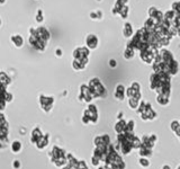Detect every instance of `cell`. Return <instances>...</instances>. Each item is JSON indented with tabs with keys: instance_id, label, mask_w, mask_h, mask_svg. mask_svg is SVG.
<instances>
[{
	"instance_id": "cell-1",
	"label": "cell",
	"mask_w": 180,
	"mask_h": 169,
	"mask_svg": "<svg viewBox=\"0 0 180 169\" xmlns=\"http://www.w3.org/2000/svg\"><path fill=\"white\" fill-rule=\"evenodd\" d=\"M152 63L153 72H163L169 76H175L178 72V62L175 60L172 53L164 49L158 51Z\"/></svg>"
},
{
	"instance_id": "cell-2",
	"label": "cell",
	"mask_w": 180,
	"mask_h": 169,
	"mask_svg": "<svg viewBox=\"0 0 180 169\" xmlns=\"http://www.w3.org/2000/svg\"><path fill=\"white\" fill-rule=\"evenodd\" d=\"M150 88L158 95L170 97L171 95V76L163 72H153L150 77Z\"/></svg>"
},
{
	"instance_id": "cell-3",
	"label": "cell",
	"mask_w": 180,
	"mask_h": 169,
	"mask_svg": "<svg viewBox=\"0 0 180 169\" xmlns=\"http://www.w3.org/2000/svg\"><path fill=\"white\" fill-rule=\"evenodd\" d=\"M49 40H50V33L45 27H37L31 29L29 43L34 49L38 51H44L46 49Z\"/></svg>"
},
{
	"instance_id": "cell-4",
	"label": "cell",
	"mask_w": 180,
	"mask_h": 169,
	"mask_svg": "<svg viewBox=\"0 0 180 169\" xmlns=\"http://www.w3.org/2000/svg\"><path fill=\"white\" fill-rule=\"evenodd\" d=\"M135 139L134 133H120L116 136V147L115 149L118 153L122 155H129L133 150V140Z\"/></svg>"
},
{
	"instance_id": "cell-5",
	"label": "cell",
	"mask_w": 180,
	"mask_h": 169,
	"mask_svg": "<svg viewBox=\"0 0 180 169\" xmlns=\"http://www.w3.org/2000/svg\"><path fill=\"white\" fill-rule=\"evenodd\" d=\"M89 49L88 47H78L73 51V61L72 67L74 70H83L89 61Z\"/></svg>"
},
{
	"instance_id": "cell-6",
	"label": "cell",
	"mask_w": 180,
	"mask_h": 169,
	"mask_svg": "<svg viewBox=\"0 0 180 169\" xmlns=\"http://www.w3.org/2000/svg\"><path fill=\"white\" fill-rule=\"evenodd\" d=\"M87 86L89 90H90V94H91L93 99L105 98L106 97V88H105V86L102 84V81L98 78H93L91 80H89V84Z\"/></svg>"
},
{
	"instance_id": "cell-7",
	"label": "cell",
	"mask_w": 180,
	"mask_h": 169,
	"mask_svg": "<svg viewBox=\"0 0 180 169\" xmlns=\"http://www.w3.org/2000/svg\"><path fill=\"white\" fill-rule=\"evenodd\" d=\"M137 113L139 115L141 116V118L143 121H153L157 118V112L154 111L151 106V104L148 103V102H140V105L137 107Z\"/></svg>"
},
{
	"instance_id": "cell-8",
	"label": "cell",
	"mask_w": 180,
	"mask_h": 169,
	"mask_svg": "<svg viewBox=\"0 0 180 169\" xmlns=\"http://www.w3.org/2000/svg\"><path fill=\"white\" fill-rule=\"evenodd\" d=\"M50 158H51L52 162L55 165L56 167H59V168L64 167L66 162H68L66 152L63 149L59 148V147H53L52 151L50 152Z\"/></svg>"
},
{
	"instance_id": "cell-9",
	"label": "cell",
	"mask_w": 180,
	"mask_h": 169,
	"mask_svg": "<svg viewBox=\"0 0 180 169\" xmlns=\"http://www.w3.org/2000/svg\"><path fill=\"white\" fill-rule=\"evenodd\" d=\"M11 84V79L5 72H0V112L4 111L6 107V93H7V87Z\"/></svg>"
},
{
	"instance_id": "cell-10",
	"label": "cell",
	"mask_w": 180,
	"mask_h": 169,
	"mask_svg": "<svg viewBox=\"0 0 180 169\" xmlns=\"http://www.w3.org/2000/svg\"><path fill=\"white\" fill-rule=\"evenodd\" d=\"M99 120V113H98L96 105H89L87 109L83 112L82 122L83 124H96Z\"/></svg>"
},
{
	"instance_id": "cell-11",
	"label": "cell",
	"mask_w": 180,
	"mask_h": 169,
	"mask_svg": "<svg viewBox=\"0 0 180 169\" xmlns=\"http://www.w3.org/2000/svg\"><path fill=\"white\" fill-rule=\"evenodd\" d=\"M140 52V58H141V60L144 62V63H146V64H151L154 60V58L157 55L158 53V50L157 49H153V47H144L142 49Z\"/></svg>"
},
{
	"instance_id": "cell-12",
	"label": "cell",
	"mask_w": 180,
	"mask_h": 169,
	"mask_svg": "<svg viewBox=\"0 0 180 169\" xmlns=\"http://www.w3.org/2000/svg\"><path fill=\"white\" fill-rule=\"evenodd\" d=\"M157 141H158L157 134H145V135H143V138L141 139V146L140 147L145 148V149L153 150V148L155 146Z\"/></svg>"
},
{
	"instance_id": "cell-13",
	"label": "cell",
	"mask_w": 180,
	"mask_h": 169,
	"mask_svg": "<svg viewBox=\"0 0 180 169\" xmlns=\"http://www.w3.org/2000/svg\"><path fill=\"white\" fill-rule=\"evenodd\" d=\"M53 104H54V98L53 97H47L45 95H41L40 96V105H41L42 109L45 113L51 112Z\"/></svg>"
},
{
	"instance_id": "cell-14",
	"label": "cell",
	"mask_w": 180,
	"mask_h": 169,
	"mask_svg": "<svg viewBox=\"0 0 180 169\" xmlns=\"http://www.w3.org/2000/svg\"><path fill=\"white\" fill-rule=\"evenodd\" d=\"M79 99L82 100V102H86V103H90L93 100V96L90 94V90L88 88L87 84H82L80 87V95H79Z\"/></svg>"
},
{
	"instance_id": "cell-15",
	"label": "cell",
	"mask_w": 180,
	"mask_h": 169,
	"mask_svg": "<svg viewBox=\"0 0 180 169\" xmlns=\"http://www.w3.org/2000/svg\"><path fill=\"white\" fill-rule=\"evenodd\" d=\"M98 38L96 35H93V34H89L86 38V44H87V47L88 49H90V50H93V49H96L98 46Z\"/></svg>"
},
{
	"instance_id": "cell-16",
	"label": "cell",
	"mask_w": 180,
	"mask_h": 169,
	"mask_svg": "<svg viewBox=\"0 0 180 169\" xmlns=\"http://www.w3.org/2000/svg\"><path fill=\"white\" fill-rule=\"evenodd\" d=\"M93 143H95V147L96 146H100V144H105V146H108L111 144V139L107 134H102V135H98L93 140Z\"/></svg>"
},
{
	"instance_id": "cell-17",
	"label": "cell",
	"mask_w": 180,
	"mask_h": 169,
	"mask_svg": "<svg viewBox=\"0 0 180 169\" xmlns=\"http://www.w3.org/2000/svg\"><path fill=\"white\" fill-rule=\"evenodd\" d=\"M49 143H50V135L49 134H45V135L43 134L41 139L38 140V142L35 144V147H36L38 150H43V149H45L49 146Z\"/></svg>"
},
{
	"instance_id": "cell-18",
	"label": "cell",
	"mask_w": 180,
	"mask_h": 169,
	"mask_svg": "<svg viewBox=\"0 0 180 169\" xmlns=\"http://www.w3.org/2000/svg\"><path fill=\"white\" fill-rule=\"evenodd\" d=\"M140 102H141V93L137 95H134L132 97L128 98V106L132 109H137L140 105Z\"/></svg>"
},
{
	"instance_id": "cell-19",
	"label": "cell",
	"mask_w": 180,
	"mask_h": 169,
	"mask_svg": "<svg viewBox=\"0 0 180 169\" xmlns=\"http://www.w3.org/2000/svg\"><path fill=\"white\" fill-rule=\"evenodd\" d=\"M42 135H43V133H42L41 130H40L38 127L34 129L32 131V134H31V142L35 146L37 142H38V140L42 138Z\"/></svg>"
},
{
	"instance_id": "cell-20",
	"label": "cell",
	"mask_w": 180,
	"mask_h": 169,
	"mask_svg": "<svg viewBox=\"0 0 180 169\" xmlns=\"http://www.w3.org/2000/svg\"><path fill=\"white\" fill-rule=\"evenodd\" d=\"M115 98L118 100H124L125 99V87L123 84H118L115 89Z\"/></svg>"
},
{
	"instance_id": "cell-21",
	"label": "cell",
	"mask_w": 180,
	"mask_h": 169,
	"mask_svg": "<svg viewBox=\"0 0 180 169\" xmlns=\"http://www.w3.org/2000/svg\"><path fill=\"white\" fill-rule=\"evenodd\" d=\"M125 126H126V121L123 120V118H120L118 120L115 124V127H114V130L117 134H120V133H124L125 132Z\"/></svg>"
},
{
	"instance_id": "cell-22",
	"label": "cell",
	"mask_w": 180,
	"mask_h": 169,
	"mask_svg": "<svg viewBox=\"0 0 180 169\" xmlns=\"http://www.w3.org/2000/svg\"><path fill=\"white\" fill-rule=\"evenodd\" d=\"M123 33H124L125 37H131V36L133 35V28H132V25L129 23H126L124 25V31H123Z\"/></svg>"
},
{
	"instance_id": "cell-23",
	"label": "cell",
	"mask_w": 180,
	"mask_h": 169,
	"mask_svg": "<svg viewBox=\"0 0 180 169\" xmlns=\"http://www.w3.org/2000/svg\"><path fill=\"white\" fill-rule=\"evenodd\" d=\"M10 149H11V151L14 153H19L22 151V143L19 141H14L11 143V146H10Z\"/></svg>"
},
{
	"instance_id": "cell-24",
	"label": "cell",
	"mask_w": 180,
	"mask_h": 169,
	"mask_svg": "<svg viewBox=\"0 0 180 169\" xmlns=\"http://www.w3.org/2000/svg\"><path fill=\"white\" fill-rule=\"evenodd\" d=\"M170 127H171V130L175 132L176 133V135L179 138L180 136V124L178 121H172L170 124Z\"/></svg>"
},
{
	"instance_id": "cell-25",
	"label": "cell",
	"mask_w": 180,
	"mask_h": 169,
	"mask_svg": "<svg viewBox=\"0 0 180 169\" xmlns=\"http://www.w3.org/2000/svg\"><path fill=\"white\" fill-rule=\"evenodd\" d=\"M157 102L162 106H166L170 102V97H167V96H163V95H158Z\"/></svg>"
},
{
	"instance_id": "cell-26",
	"label": "cell",
	"mask_w": 180,
	"mask_h": 169,
	"mask_svg": "<svg viewBox=\"0 0 180 169\" xmlns=\"http://www.w3.org/2000/svg\"><path fill=\"white\" fill-rule=\"evenodd\" d=\"M11 42L14 43L17 47H20L22 45H23L24 40L20 35H14V36H11Z\"/></svg>"
},
{
	"instance_id": "cell-27",
	"label": "cell",
	"mask_w": 180,
	"mask_h": 169,
	"mask_svg": "<svg viewBox=\"0 0 180 169\" xmlns=\"http://www.w3.org/2000/svg\"><path fill=\"white\" fill-rule=\"evenodd\" d=\"M135 131V122L133 120H129L128 122H126V126H125V132L127 133H134Z\"/></svg>"
},
{
	"instance_id": "cell-28",
	"label": "cell",
	"mask_w": 180,
	"mask_h": 169,
	"mask_svg": "<svg viewBox=\"0 0 180 169\" xmlns=\"http://www.w3.org/2000/svg\"><path fill=\"white\" fill-rule=\"evenodd\" d=\"M134 54H135V51H134L132 47H129V46H126V49H125V51H124V58L125 59H132L134 56Z\"/></svg>"
},
{
	"instance_id": "cell-29",
	"label": "cell",
	"mask_w": 180,
	"mask_h": 169,
	"mask_svg": "<svg viewBox=\"0 0 180 169\" xmlns=\"http://www.w3.org/2000/svg\"><path fill=\"white\" fill-rule=\"evenodd\" d=\"M140 162V166H142L144 168H148L149 166H150V161H149L148 158H144V157H141L139 160Z\"/></svg>"
},
{
	"instance_id": "cell-30",
	"label": "cell",
	"mask_w": 180,
	"mask_h": 169,
	"mask_svg": "<svg viewBox=\"0 0 180 169\" xmlns=\"http://www.w3.org/2000/svg\"><path fill=\"white\" fill-rule=\"evenodd\" d=\"M99 164H100V160L98 159L97 157L93 156V157H91V165H93V166H95V167H98V166H99Z\"/></svg>"
},
{
	"instance_id": "cell-31",
	"label": "cell",
	"mask_w": 180,
	"mask_h": 169,
	"mask_svg": "<svg viewBox=\"0 0 180 169\" xmlns=\"http://www.w3.org/2000/svg\"><path fill=\"white\" fill-rule=\"evenodd\" d=\"M77 169H88V166H87V164H86V161H84V160H81V161H79Z\"/></svg>"
},
{
	"instance_id": "cell-32",
	"label": "cell",
	"mask_w": 180,
	"mask_h": 169,
	"mask_svg": "<svg viewBox=\"0 0 180 169\" xmlns=\"http://www.w3.org/2000/svg\"><path fill=\"white\" fill-rule=\"evenodd\" d=\"M36 19H37V22H43V13H42V10H38L37 11V16H36Z\"/></svg>"
},
{
	"instance_id": "cell-33",
	"label": "cell",
	"mask_w": 180,
	"mask_h": 169,
	"mask_svg": "<svg viewBox=\"0 0 180 169\" xmlns=\"http://www.w3.org/2000/svg\"><path fill=\"white\" fill-rule=\"evenodd\" d=\"M13 167H14V169H19L20 168V161H19V160H14Z\"/></svg>"
},
{
	"instance_id": "cell-34",
	"label": "cell",
	"mask_w": 180,
	"mask_h": 169,
	"mask_svg": "<svg viewBox=\"0 0 180 169\" xmlns=\"http://www.w3.org/2000/svg\"><path fill=\"white\" fill-rule=\"evenodd\" d=\"M109 64H111V67L115 68V67H116V61H115V60H111V61H109Z\"/></svg>"
},
{
	"instance_id": "cell-35",
	"label": "cell",
	"mask_w": 180,
	"mask_h": 169,
	"mask_svg": "<svg viewBox=\"0 0 180 169\" xmlns=\"http://www.w3.org/2000/svg\"><path fill=\"white\" fill-rule=\"evenodd\" d=\"M97 15H98V17H99V18L102 17V14H99V13H97ZM91 17H93V19L97 18V17H96V14H91Z\"/></svg>"
},
{
	"instance_id": "cell-36",
	"label": "cell",
	"mask_w": 180,
	"mask_h": 169,
	"mask_svg": "<svg viewBox=\"0 0 180 169\" xmlns=\"http://www.w3.org/2000/svg\"><path fill=\"white\" fill-rule=\"evenodd\" d=\"M162 169H171V168L168 166V165H166V166H163V167H162Z\"/></svg>"
},
{
	"instance_id": "cell-37",
	"label": "cell",
	"mask_w": 180,
	"mask_h": 169,
	"mask_svg": "<svg viewBox=\"0 0 180 169\" xmlns=\"http://www.w3.org/2000/svg\"><path fill=\"white\" fill-rule=\"evenodd\" d=\"M97 169H105V167H102V166H98Z\"/></svg>"
},
{
	"instance_id": "cell-38",
	"label": "cell",
	"mask_w": 180,
	"mask_h": 169,
	"mask_svg": "<svg viewBox=\"0 0 180 169\" xmlns=\"http://www.w3.org/2000/svg\"><path fill=\"white\" fill-rule=\"evenodd\" d=\"M58 55H59V56L61 55V51H60V50H58Z\"/></svg>"
},
{
	"instance_id": "cell-39",
	"label": "cell",
	"mask_w": 180,
	"mask_h": 169,
	"mask_svg": "<svg viewBox=\"0 0 180 169\" xmlns=\"http://www.w3.org/2000/svg\"><path fill=\"white\" fill-rule=\"evenodd\" d=\"M0 2H1V4H4V2H5V0H0Z\"/></svg>"
},
{
	"instance_id": "cell-40",
	"label": "cell",
	"mask_w": 180,
	"mask_h": 169,
	"mask_svg": "<svg viewBox=\"0 0 180 169\" xmlns=\"http://www.w3.org/2000/svg\"><path fill=\"white\" fill-rule=\"evenodd\" d=\"M0 26H1V19H0Z\"/></svg>"
}]
</instances>
